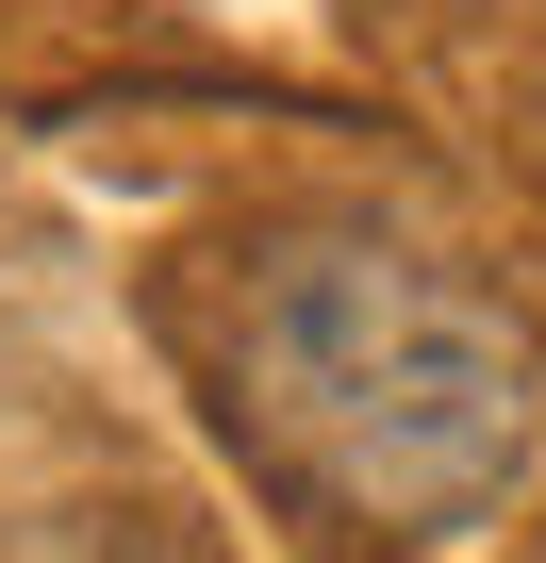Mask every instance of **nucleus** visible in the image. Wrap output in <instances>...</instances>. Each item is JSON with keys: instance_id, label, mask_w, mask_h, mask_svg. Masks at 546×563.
<instances>
[{"instance_id": "nucleus-1", "label": "nucleus", "mask_w": 546, "mask_h": 563, "mask_svg": "<svg viewBox=\"0 0 546 563\" xmlns=\"http://www.w3.org/2000/svg\"><path fill=\"white\" fill-rule=\"evenodd\" d=\"M232 398L332 514L398 547L497 530L546 464V349L513 332V299L414 249H282L248 282Z\"/></svg>"}]
</instances>
